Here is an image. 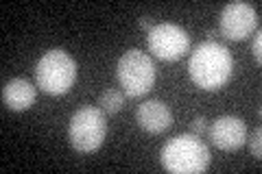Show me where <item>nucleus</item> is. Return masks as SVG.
<instances>
[{
	"label": "nucleus",
	"instance_id": "6",
	"mask_svg": "<svg viewBox=\"0 0 262 174\" xmlns=\"http://www.w3.org/2000/svg\"><path fill=\"white\" fill-rule=\"evenodd\" d=\"M146 46L155 59L177 61L190 51V35L188 31L170 22H162L146 33Z\"/></svg>",
	"mask_w": 262,
	"mask_h": 174
},
{
	"label": "nucleus",
	"instance_id": "11",
	"mask_svg": "<svg viewBox=\"0 0 262 174\" xmlns=\"http://www.w3.org/2000/svg\"><path fill=\"white\" fill-rule=\"evenodd\" d=\"M98 107L105 113H118L122 107H125V94L118 92V89H105V92L98 96Z\"/></svg>",
	"mask_w": 262,
	"mask_h": 174
},
{
	"label": "nucleus",
	"instance_id": "5",
	"mask_svg": "<svg viewBox=\"0 0 262 174\" xmlns=\"http://www.w3.org/2000/svg\"><path fill=\"white\" fill-rule=\"evenodd\" d=\"M116 77L120 87L125 89V96L140 98L144 94H149V89H153V83H155L153 59L146 53L138 51V48L127 51L118 61Z\"/></svg>",
	"mask_w": 262,
	"mask_h": 174
},
{
	"label": "nucleus",
	"instance_id": "10",
	"mask_svg": "<svg viewBox=\"0 0 262 174\" xmlns=\"http://www.w3.org/2000/svg\"><path fill=\"white\" fill-rule=\"evenodd\" d=\"M35 98H37L35 87L27 79H13L5 83L3 87V103L11 111H27L29 107H33Z\"/></svg>",
	"mask_w": 262,
	"mask_h": 174
},
{
	"label": "nucleus",
	"instance_id": "4",
	"mask_svg": "<svg viewBox=\"0 0 262 174\" xmlns=\"http://www.w3.org/2000/svg\"><path fill=\"white\" fill-rule=\"evenodd\" d=\"M107 135V120L101 107H83L70 118L68 139L77 153H94Z\"/></svg>",
	"mask_w": 262,
	"mask_h": 174
},
{
	"label": "nucleus",
	"instance_id": "14",
	"mask_svg": "<svg viewBox=\"0 0 262 174\" xmlns=\"http://www.w3.org/2000/svg\"><path fill=\"white\" fill-rule=\"evenodd\" d=\"M251 53H253V59L258 63L262 61V33L256 31L253 33V44H251Z\"/></svg>",
	"mask_w": 262,
	"mask_h": 174
},
{
	"label": "nucleus",
	"instance_id": "8",
	"mask_svg": "<svg viewBox=\"0 0 262 174\" xmlns=\"http://www.w3.org/2000/svg\"><path fill=\"white\" fill-rule=\"evenodd\" d=\"M208 137L216 148L232 153L247 142V127L236 115H221L212 122V127H208Z\"/></svg>",
	"mask_w": 262,
	"mask_h": 174
},
{
	"label": "nucleus",
	"instance_id": "9",
	"mask_svg": "<svg viewBox=\"0 0 262 174\" xmlns=\"http://www.w3.org/2000/svg\"><path fill=\"white\" fill-rule=\"evenodd\" d=\"M136 122L142 131H146V133L160 135L164 131L170 129V124H173V113H170L166 103L146 101L136 109Z\"/></svg>",
	"mask_w": 262,
	"mask_h": 174
},
{
	"label": "nucleus",
	"instance_id": "15",
	"mask_svg": "<svg viewBox=\"0 0 262 174\" xmlns=\"http://www.w3.org/2000/svg\"><path fill=\"white\" fill-rule=\"evenodd\" d=\"M140 27L146 31V33H149L151 29H153V22H151V15H142V18H140Z\"/></svg>",
	"mask_w": 262,
	"mask_h": 174
},
{
	"label": "nucleus",
	"instance_id": "7",
	"mask_svg": "<svg viewBox=\"0 0 262 174\" xmlns=\"http://www.w3.org/2000/svg\"><path fill=\"white\" fill-rule=\"evenodd\" d=\"M258 31V11L247 3H229L221 11L219 33L229 41H243Z\"/></svg>",
	"mask_w": 262,
	"mask_h": 174
},
{
	"label": "nucleus",
	"instance_id": "13",
	"mask_svg": "<svg viewBox=\"0 0 262 174\" xmlns=\"http://www.w3.org/2000/svg\"><path fill=\"white\" fill-rule=\"evenodd\" d=\"M190 131H192V135H196V137L206 135V133H208V124H206V118H203V115H196V118L190 122Z\"/></svg>",
	"mask_w": 262,
	"mask_h": 174
},
{
	"label": "nucleus",
	"instance_id": "1",
	"mask_svg": "<svg viewBox=\"0 0 262 174\" xmlns=\"http://www.w3.org/2000/svg\"><path fill=\"white\" fill-rule=\"evenodd\" d=\"M188 72H190L194 85H199L206 92H216L232 79L234 57L219 41H206V44L196 46L190 55Z\"/></svg>",
	"mask_w": 262,
	"mask_h": 174
},
{
	"label": "nucleus",
	"instance_id": "12",
	"mask_svg": "<svg viewBox=\"0 0 262 174\" xmlns=\"http://www.w3.org/2000/svg\"><path fill=\"white\" fill-rule=\"evenodd\" d=\"M262 131L260 129H256L253 131V135H251V139H249V151H251V155L256 157V159H260L262 157Z\"/></svg>",
	"mask_w": 262,
	"mask_h": 174
},
{
	"label": "nucleus",
	"instance_id": "2",
	"mask_svg": "<svg viewBox=\"0 0 262 174\" xmlns=\"http://www.w3.org/2000/svg\"><path fill=\"white\" fill-rule=\"evenodd\" d=\"M160 161L166 172L173 174H199L210 165V151L196 135H177L164 144Z\"/></svg>",
	"mask_w": 262,
	"mask_h": 174
},
{
	"label": "nucleus",
	"instance_id": "16",
	"mask_svg": "<svg viewBox=\"0 0 262 174\" xmlns=\"http://www.w3.org/2000/svg\"><path fill=\"white\" fill-rule=\"evenodd\" d=\"M221 35L219 33V29H212V31H208V41H216V37Z\"/></svg>",
	"mask_w": 262,
	"mask_h": 174
},
{
	"label": "nucleus",
	"instance_id": "3",
	"mask_svg": "<svg viewBox=\"0 0 262 174\" xmlns=\"http://www.w3.org/2000/svg\"><path fill=\"white\" fill-rule=\"evenodd\" d=\"M37 87L51 96H61L70 92V87L77 81V63L66 51H48L35 68Z\"/></svg>",
	"mask_w": 262,
	"mask_h": 174
}]
</instances>
